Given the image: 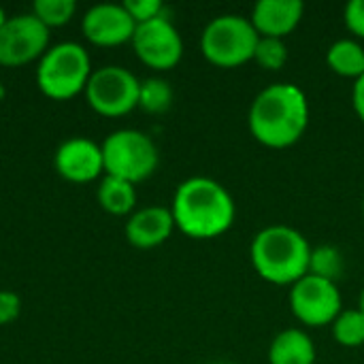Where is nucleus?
<instances>
[{"label":"nucleus","mask_w":364,"mask_h":364,"mask_svg":"<svg viewBox=\"0 0 364 364\" xmlns=\"http://www.w3.org/2000/svg\"><path fill=\"white\" fill-rule=\"evenodd\" d=\"M250 130L267 147L294 145L309 124V102L305 92L288 81L271 83L258 92L250 107Z\"/></svg>","instance_id":"obj_1"},{"label":"nucleus","mask_w":364,"mask_h":364,"mask_svg":"<svg viewBox=\"0 0 364 364\" xmlns=\"http://www.w3.org/2000/svg\"><path fill=\"white\" fill-rule=\"evenodd\" d=\"M171 213L183 235L192 239H213L232 226L235 200L215 179L190 177L179 183Z\"/></svg>","instance_id":"obj_2"},{"label":"nucleus","mask_w":364,"mask_h":364,"mask_svg":"<svg viewBox=\"0 0 364 364\" xmlns=\"http://www.w3.org/2000/svg\"><path fill=\"white\" fill-rule=\"evenodd\" d=\"M256 273L279 286H292L309 273V241L292 226L273 224L262 228L250 247Z\"/></svg>","instance_id":"obj_3"},{"label":"nucleus","mask_w":364,"mask_h":364,"mask_svg":"<svg viewBox=\"0 0 364 364\" xmlns=\"http://www.w3.org/2000/svg\"><path fill=\"white\" fill-rule=\"evenodd\" d=\"M90 55L73 41L49 47L36 68V83L41 92L53 100H68L77 96L90 81Z\"/></svg>","instance_id":"obj_4"},{"label":"nucleus","mask_w":364,"mask_h":364,"mask_svg":"<svg viewBox=\"0 0 364 364\" xmlns=\"http://www.w3.org/2000/svg\"><path fill=\"white\" fill-rule=\"evenodd\" d=\"M258 38L260 34L254 28L252 19L237 13H226L213 17L205 26L200 49L211 64L232 68L245 64L247 60H254Z\"/></svg>","instance_id":"obj_5"},{"label":"nucleus","mask_w":364,"mask_h":364,"mask_svg":"<svg viewBox=\"0 0 364 364\" xmlns=\"http://www.w3.org/2000/svg\"><path fill=\"white\" fill-rule=\"evenodd\" d=\"M100 147L105 173L130 183H139L151 177L160 162L156 143L141 130H115L105 139Z\"/></svg>","instance_id":"obj_6"},{"label":"nucleus","mask_w":364,"mask_h":364,"mask_svg":"<svg viewBox=\"0 0 364 364\" xmlns=\"http://www.w3.org/2000/svg\"><path fill=\"white\" fill-rule=\"evenodd\" d=\"M141 81L124 66H102L92 73L85 96L90 107L107 117H119L139 107Z\"/></svg>","instance_id":"obj_7"},{"label":"nucleus","mask_w":364,"mask_h":364,"mask_svg":"<svg viewBox=\"0 0 364 364\" xmlns=\"http://www.w3.org/2000/svg\"><path fill=\"white\" fill-rule=\"evenodd\" d=\"M290 309L303 324L320 328L341 314V292L337 284L307 273L290 288Z\"/></svg>","instance_id":"obj_8"},{"label":"nucleus","mask_w":364,"mask_h":364,"mask_svg":"<svg viewBox=\"0 0 364 364\" xmlns=\"http://www.w3.org/2000/svg\"><path fill=\"white\" fill-rule=\"evenodd\" d=\"M49 45V28L34 15L9 17L0 28V64L21 66L43 55Z\"/></svg>","instance_id":"obj_9"},{"label":"nucleus","mask_w":364,"mask_h":364,"mask_svg":"<svg viewBox=\"0 0 364 364\" xmlns=\"http://www.w3.org/2000/svg\"><path fill=\"white\" fill-rule=\"evenodd\" d=\"M134 51L141 62L156 70L173 68L183 55V41L173 21L164 15L136 23L132 36Z\"/></svg>","instance_id":"obj_10"},{"label":"nucleus","mask_w":364,"mask_h":364,"mask_svg":"<svg viewBox=\"0 0 364 364\" xmlns=\"http://www.w3.org/2000/svg\"><path fill=\"white\" fill-rule=\"evenodd\" d=\"M81 30L87 41L102 47L122 45L126 41H132L136 21L130 17V13L124 9V4L113 2H100L94 4L81 21Z\"/></svg>","instance_id":"obj_11"},{"label":"nucleus","mask_w":364,"mask_h":364,"mask_svg":"<svg viewBox=\"0 0 364 364\" xmlns=\"http://www.w3.org/2000/svg\"><path fill=\"white\" fill-rule=\"evenodd\" d=\"M55 171L75 183L94 181L105 171L102 147L90 139L73 136L64 141L55 151Z\"/></svg>","instance_id":"obj_12"},{"label":"nucleus","mask_w":364,"mask_h":364,"mask_svg":"<svg viewBox=\"0 0 364 364\" xmlns=\"http://www.w3.org/2000/svg\"><path fill=\"white\" fill-rule=\"evenodd\" d=\"M305 13L301 0H258L252 11V23L260 36L284 38L290 34Z\"/></svg>","instance_id":"obj_13"},{"label":"nucleus","mask_w":364,"mask_h":364,"mask_svg":"<svg viewBox=\"0 0 364 364\" xmlns=\"http://www.w3.org/2000/svg\"><path fill=\"white\" fill-rule=\"evenodd\" d=\"M175 228L171 209L166 207H145L130 215L126 222V239L130 245L149 250L164 243Z\"/></svg>","instance_id":"obj_14"},{"label":"nucleus","mask_w":364,"mask_h":364,"mask_svg":"<svg viewBox=\"0 0 364 364\" xmlns=\"http://www.w3.org/2000/svg\"><path fill=\"white\" fill-rule=\"evenodd\" d=\"M269 363L314 364L316 363V346L311 337L301 328L282 331L269 348Z\"/></svg>","instance_id":"obj_15"},{"label":"nucleus","mask_w":364,"mask_h":364,"mask_svg":"<svg viewBox=\"0 0 364 364\" xmlns=\"http://www.w3.org/2000/svg\"><path fill=\"white\" fill-rule=\"evenodd\" d=\"M98 203L105 211L113 215H126L136 205V192L134 183L124 181L113 175H105L98 188Z\"/></svg>","instance_id":"obj_16"},{"label":"nucleus","mask_w":364,"mask_h":364,"mask_svg":"<svg viewBox=\"0 0 364 364\" xmlns=\"http://www.w3.org/2000/svg\"><path fill=\"white\" fill-rule=\"evenodd\" d=\"M326 62L337 75L358 79L364 75V47L354 38H339L328 47Z\"/></svg>","instance_id":"obj_17"},{"label":"nucleus","mask_w":364,"mask_h":364,"mask_svg":"<svg viewBox=\"0 0 364 364\" xmlns=\"http://www.w3.org/2000/svg\"><path fill=\"white\" fill-rule=\"evenodd\" d=\"M343 271H346V258H343L339 247H335V245L311 247L309 275H316V277H322V279L337 284L341 279Z\"/></svg>","instance_id":"obj_18"},{"label":"nucleus","mask_w":364,"mask_h":364,"mask_svg":"<svg viewBox=\"0 0 364 364\" xmlns=\"http://www.w3.org/2000/svg\"><path fill=\"white\" fill-rule=\"evenodd\" d=\"M173 105V87L168 81L160 77H149L141 81L139 90V107L147 113H164Z\"/></svg>","instance_id":"obj_19"},{"label":"nucleus","mask_w":364,"mask_h":364,"mask_svg":"<svg viewBox=\"0 0 364 364\" xmlns=\"http://www.w3.org/2000/svg\"><path fill=\"white\" fill-rule=\"evenodd\" d=\"M333 335L343 348L364 346V314L360 309L341 311L333 322Z\"/></svg>","instance_id":"obj_20"},{"label":"nucleus","mask_w":364,"mask_h":364,"mask_svg":"<svg viewBox=\"0 0 364 364\" xmlns=\"http://www.w3.org/2000/svg\"><path fill=\"white\" fill-rule=\"evenodd\" d=\"M254 60L267 68V70H279L284 68V64L288 62V47L284 43V38H275V36H260L256 51H254Z\"/></svg>","instance_id":"obj_21"},{"label":"nucleus","mask_w":364,"mask_h":364,"mask_svg":"<svg viewBox=\"0 0 364 364\" xmlns=\"http://www.w3.org/2000/svg\"><path fill=\"white\" fill-rule=\"evenodd\" d=\"M75 0H36L32 4L34 15L47 26H62L66 21H70V17L75 15Z\"/></svg>","instance_id":"obj_22"},{"label":"nucleus","mask_w":364,"mask_h":364,"mask_svg":"<svg viewBox=\"0 0 364 364\" xmlns=\"http://www.w3.org/2000/svg\"><path fill=\"white\" fill-rule=\"evenodd\" d=\"M124 9L130 13V17L136 23H143V21L160 17L162 11H164V4L160 0H126Z\"/></svg>","instance_id":"obj_23"},{"label":"nucleus","mask_w":364,"mask_h":364,"mask_svg":"<svg viewBox=\"0 0 364 364\" xmlns=\"http://www.w3.org/2000/svg\"><path fill=\"white\" fill-rule=\"evenodd\" d=\"M19 309H21L19 296H17L15 292L2 290V292H0V326L11 324L13 320H17Z\"/></svg>","instance_id":"obj_24"},{"label":"nucleus","mask_w":364,"mask_h":364,"mask_svg":"<svg viewBox=\"0 0 364 364\" xmlns=\"http://www.w3.org/2000/svg\"><path fill=\"white\" fill-rule=\"evenodd\" d=\"M346 23L348 28L364 38V0H350L346 4Z\"/></svg>","instance_id":"obj_25"},{"label":"nucleus","mask_w":364,"mask_h":364,"mask_svg":"<svg viewBox=\"0 0 364 364\" xmlns=\"http://www.w3.org/2000/svg\"><path fill=\"white\" fill-rule=\"evenodd\" d=\"M352 102H354V109L358 113V117L364 122V75H360L354 83V90H352Z\"/></svg>","instance_id":"obj_26"},{"label":"nucleus","mask_w":364,"mask_h":364,"mask_svg":"<svg viewBox=\"0 0 364 364\" xmlns=\"http://www.w3.org/2000/svg\"><path fill=\"white\" fill-rule=\"evenodd\" d=\"M6 19H9V17H6V13H4V9L0 6V28H2L4 23H6Z\"/></svg>","instance_id":"obj_27"},{"label":"nucleus","mask_w":364,"mask_h":364,"mask_svg":"<svg viewBox=\"0 0 364 364\" xmlns=\"http://www.w3.org/2000/svg\"><path fill=\"white\" fill-rule=\"evenodd\" d=\"M358 309L364 314V288H363V292H360V305H358Z\"/></svg>","instance_id":"obj_28"},{"label":"nucleus","mask_w":364,"mask_h":364,"mask_svg":"<svg viewBox=\"0 0 364 364\" xmlns=\"http://www.w3.org/2000/svg\"><path fill=\"white\" fill-rule=\"evenodd\" d=\"M363 211H364V198H363Z\"/></svg>","instance_id":"obj_29"},{"label":"nucleus","mask_w":364,"mask_h":364,"mask_svg":"<svg viewBox=\"0 0 364 364\" xmlns=\"http://www.w3.org/2000/svg\"><path fill=\"white\" fill-rule=\"evenodd\" d=\"M215 364H224V363H215Z\"/></svg>","instance_id":"obj_30"}]
</instances>
